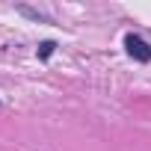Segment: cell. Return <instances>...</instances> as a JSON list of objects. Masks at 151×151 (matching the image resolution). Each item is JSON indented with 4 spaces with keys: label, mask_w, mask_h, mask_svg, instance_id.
Returning a JSON list of instances; mask_svg holds the SVG:
<instances>
[{
    "label": "cell",
    "mask_w": 151,
    "mask_h": 151,
    "mask_svg": "<svg viewBox=\"0 0 151 151\" xmlns=\"http://www.w3.org/2000/svg\"><path fill=\"white\" fill-rule=\"evenodd\" d=\"M124 47H127V53H130L136 62H151V45H148L145 39L127 33V36H124Z\"/></svg>",
    "instance_id": "6da1fadb"
},
{
    "label": "cell",
    "mask_w": 151,
    "mask_h": 151,
    "mask_svg": "<svg viewBox=\"0 0 151 151\" xmlns=\"http://www.w3.org/2000/svg\"><path fill=\"white\" fill-rule=\"evenodd\" d=\"M50 53H53V42H45L39 47V56H50Z\"/></svg>",
    "instance_id": "7a4b0ae2"
}]
</instances>
